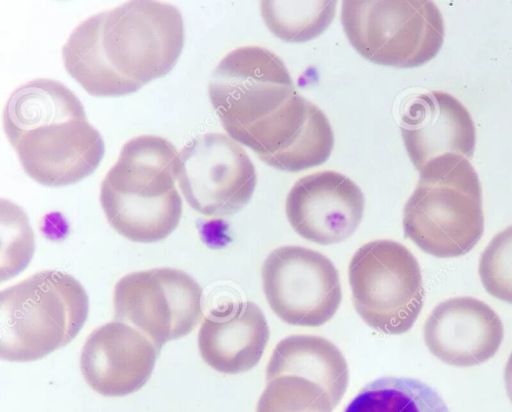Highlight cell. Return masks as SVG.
Segmentation results:
<instances>
[{
    "label": "cell",
    "instance_id": "23",
    "mask_svg": "<svg viewBox=\"0 0 512 412\" xmlns=\"http://www.w3.org/2000/svg\"><path fill=\"white\" fill-rule=\"evenodd\" d=\"M504 382L507 395L512 402V353L510 354L505 366Z\"/></svg>",
    "mask_w": 512,
    "mask_h": 412
},
{
    "label": "cell",
    "instance_id": "19",
    "mask_svg": "<svg viewBox=\"0 0 512 412\" xmlns=\"http://www.w3.org/2000/svg\"><path fill=\"white\" fill-rule=\"evenodd\" d=\"M344 412H449L440 394L408 377L378 378L360 390Z\"/></svg>",
    "mask_w": 512,
    "mask_h": 412
},
{
    "label": "cell",
    "instance_id": "13",
    "mask_svg": "<svg viewBox=\"0 0 512 412\" xmlns=\"http://www.w3.org/2000/svg\"><path fill=\"white\" fill-rule=\"evenodd\" d=\"M158 353L142 332L115 320L87 337L80 355V369L92 390L107 397H122L146 384Z\"/></svg>",
    "mask_w": 512,
    "mask_h": 412
},
{
    "label": "cell",
    "instance_id": "14",
    "mask_svg": "<svg viewBox=\"0 0 512 412\" xmlns=\"http://www.w3.org/2000/svg\"><path fill=\"white\" fill-rule=\"evenodd\" d=\"M424 341L442 362L458 367L479 365L499 350L504 328L498 314L470 296L439 303L424 324Z\"/></svg>",
    "mask_w": 512,
    "mask_h": 412
},
{
    "label": "cell",
    "instance_id": "15",
    "mask_svg": "<svg viewBox=\"0 0 512 412\" xmlns=\"http://www.w3.org/2000/svg\"><path fill=\"white\" fill-rule=\"evenodd\" d=\"M400 131L407 154L418 172L434 159L456 154L470 160L476 131L467 108L453 95L430 91L405 107Z\"/></svg>",
    "mask_w": 512,
    "mask_h": 412
},
{
    "label": "cell",
    "instance_id": "8",
    "mask_svg": "<svg viewBox=\"0 0 512 412\" xmlns=\"http://www.w3.org/2000/svg\"><path fill=\"white\" fill-rule=\"evenodd\" d=\"M203 290L188 273L160 267L126 274L113 291L114 319L162 346L188 335L200 322Z\"/></svg>",
    "mask_w": 512,
    "mask_h": 412
},
{
    "label": "cell",
    "instance_id": "12",
    "mask_svg": "<svg viewBox=\"0 0 512 412\" xmlns=\"http://www.w3.org/2000/svg\"><path fill=\"white\" fill-rule=\"evenodd\" d=\"M364 207L359 186L331 170L298 179L285 202L286 216L294 231L320 245L336 244L352 236L362 221Z\"/></svg>",
    "mask_w": 512,
    "mask_h": 412
},
{
    "label": "cell",
    "instance_id": "6",
    "mask_svg": "<svg viewBox=\"0 0 512 412\" xmlns=\"http://www.w3.org/2000/svg\"><path fill=\"white\" fill-rule=\"evenodd\" d=\"M341 23L362 57L395 68L431 61L445 37L443 16L429 0H346Z\"/></svg>",
    "mask_w": 512,
    "mask_h": 412
},
{
    "label": "cell",
    "instance_id": "21",
    "mask_svg": "<svg viewBox=\"0 0 512 412\" xmlns=\"http://www.w3.org/2000/svg\"><path fill=\"white\" fill-rule=\"evenodd\" d=\"M0 280L11 279L32 259L35 240L26 213L11 201L1 199Z\"/></svg>",
    "mask_w": 512,
    "mask_h": 412
},
{
    "label": "cell",
    "instance_id": "20",
    "mask_svg": "<svg viewBox=\"0 0 512 412\" xmlns=\"http://www.w3.org/2000/svg\"><path fill=\"white\" fill-rule=\"evenodd\" d=\"M336 1H261V16L268 29L286 42L318 37L332 22Z\"/></svg>",
    "mask_w": 512,
    "mask_h": 412
},
{
    "label": "cell",
    "instance_id": "17",
    "mask_svg": "<svg viewBox=\"0 0 512 412\" xmlns=\"http://www.w3.org/2000/svg\"><path fill=\"white\" fill-rule=\"evenodd\" d=\"M285 374L319 384L335 405L349 382L347 362L341 351L328 339L316 335H291L277 343L266 366V381Z\"/></svg>",
    "mask_w": 512,
    "mask_h": 412
},
{
    "label": "cell",
    "instance_id": "18",
    "mask_svg": "<svg viewBox=\"0 0 512 412\" xmlns=\"http://www.w3.org/2000/svg\"><path fill=\"white\" fill-rule=\"evenodd\" d=\"M87 116L80 99L63 83L35 79L15 89L3 113L6 137L21 133L48 119Z\"/></svg>",
    "mask_w": 512,
    "mask_h": 412
},
{
    "label": "cell",
    "instance_id": "10",
    "mask_svg": "<svg viewBox=\"0 0 512 412\" xmlns=\"http://www.w3.org/2000/svg\"><path fill=\"white\" fill-rule=\"evenodd\" d=\"M261 277L271 310L287 324L321 326L341 304L339 273L316 250L296 245L276 248L264 260Z\"/></svg>",
    "mask_w": 512,
    "mask_h": 412
},
{
    "label": "cell",
    "instance_id": "3",
    "mask_svg": "<svg viewBox=\"0 0 512 412\" xmlns=\"http://www.w3.org/2000/svg\"><path fill=\"white\" fill-rule=\"evenodd\" d=\"M177 156L170 141L155 135L136 136L122 146L100 188L101 207L120 235L153 243L176 229L182 215Z\"/></svg>",
    "mask_w": 512,
    "mask_h": 412
},
{
    "label": "cell",
    "instance_id": "22",
    "mask_svg": "<svg viewBox=\"0 0 512 412\" xmlns=\"http://www.w3.org/2000/svg\"><path fill=\"white\" fill-rule=\"evenodd\" d=\"M478 271L490 295L512 304V225L493 236L480 257Z\"/></svg>",
    "mask_w": 512,
    "mask_h": 412
},
{
    "label": "cell",
    "instance_id": "4",
    "mask_svg": "<svg viewBox=\"0 0 512 412\" xmlns=\"http://www.w3.org/2000/svg\"><path fill=\"white\" fill-rule=\"evenodd\" d=\"M407 238L425 253L455 258L470 252L484 232L482 189L470 161L448 154L419 171L403 209Z\"/></svg>",
    "mask_w": 512,
    "mask_h": 412
},
{
    "label": "cell",
    "instance_id": "1",
    "mask_svg": "<svg viewBox=\"0 0 512 412\" xmlns=\"http://www.w3.org/2000/svg\"><path fill=\"white\" fill-rule=\"evenodd\" d=\"M208 95L227 134L270 167L298 172L331 155L328 118L297 92L283 61L268 49L229 52L211 75Z\"/></svg>",
    "mask_w": 512,
    "mask_h": 412
},
{
    "label": "cell",
    "instance_id": "16",
    "mask_svg": "<svg viewBox=\"0 0 512 412\" xmlns=\"http://www.w3.org/2000/svg\"><path fill=\"white\" fill-rule=\"evenodd\" d=\"M262 310L251 301L214 310L198 332V349L204 362L224 374L251 370L261 359L269 340Z\"/></svg>",
    "mask_w": 512,
    "mask_h": 412
},
{
    "label": "cell",
    "instance_id": "9",
    "mask_svg": "<svg viewBox=\"0 0 512 412\" xmlns=\"http://www.w3.org/2000/svg\"><path fill=\"white\" fill-rule=\"evenodd\" d=\"M176 180L191 208L205 216L224 217L247 205L257 176L239 142L223 133H205L178 152Z\"/></svg>",
    "mask_w": 512,
    "mask_h": 412
},
{
    "label": "cell",
    "instance_id": "5",
    "mask_svg": "<svg viewBox=\"0 0 512 412\" xmlns=\"http://www.w3.org/2000/svg\"><path fill=\"white\" fill-rule=\"evenodd\" d=\"M88 295L72 275L42 270L0 293V356L31 362L69 344L84 326Z\"/></svg>",
    "mask_w": 512,
    "mask_h": 412
},
{
    "label": "cell",
    "instance_id": "7",
    "mask_svg": "<svg viewBox=\"0 0 512 412\" xmlns=\"http://www.w3.org/2000/svg\"><path fill=\"white\" fill-rule=\"evenodd\" d=\"M355 310L374 330L398 335L409 331L423 306L420 265L403 244L373 240L359 247L348 266Z\"/></svg>",
    "mask_w": 512,
    "mask_h": 412
},
{
    "label": "cell",
    "instance_id": "11",
    "mask_svg": "<svg viewBox=\"0 0 512 412\" xmlns=\"http://www.w3.org/2000/svg\"><path fill=\"white\" fill-rule=\"evenodd\" d=\"M7 139L24 172L47 187L83 180L105 153L104 140L87 116L49 119Z\"/></svg>",
    "mask_w": 512,
    "mask_h": 412
},
{
    "label": "cell",
    "instance_id": "2",
    "mask_svg": "<svg viewBox=\"0 0 512 412\" xmlns=\"http://www.w3.org/2000/svg\"><path fill=\"white\" fill-rule=\"evenodd\" d=\"M184 40L176 6L132 0L79 23L62 57L67 72L90 95L119 97L165 76L177 63Z\"/></svg>",
    "mask_w": 512,
    "mask_h": 412
}]
</instances>
